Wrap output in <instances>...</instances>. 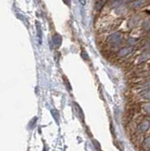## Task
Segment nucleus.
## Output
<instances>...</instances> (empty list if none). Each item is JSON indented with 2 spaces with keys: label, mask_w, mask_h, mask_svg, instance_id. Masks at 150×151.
<instances>
[{
  "label": "nucleus",
  "mask_w": 150,
  "mask_h": 151,
  "mask_svg": "<svg viewBox=\"0 0 150 151\" xmlns=\"http://www.w3.org/2000/svg\"><path fill=\"white\" fill-rule=\"evenodd\" d=\"M53 41H54V44L56 45H60V42H62V38L60 37V35H54Z\"/></svg>",
  "instance_id": "f257e3e1"
}]
</instances>
